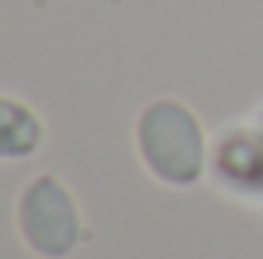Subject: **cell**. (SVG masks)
Wrapping results in <instances>:
<instances>
[{"mask_svg": "<svg viewBox=\"0 0 263 259\" xmlns=\"http://www.w3.org/2000/svg\"><path fill=\"white\" fill-rule=\"evenodd\" d=\"M141 153L168 183H195L202 172V133L179 103H153L141 114Z\"/></svg>", "mask_w": 263, "mask_h": 259, "instance_id": "obj_1", "label": "cell"}, {"mask_svg": "<svg viewBox=\"0 0 263 259\" xmlns=\"http://www.w3.org/2000/svg\"><path fill=\"white\" fill-rule=\"evenodd\" d=\"M20 221H23L27 244L39 255L61 259L77 248L80 221H77V210H72V198L65 194V187L58 180H50V175H42V180H34L27 187Z\"/></svg>", "mask_w": 263, "mask_h": 259, "instance_id": "obj_2", "label": "cell"}, {"mask_svg": "<svg viewBox=\"0 0 263 259\" xmlns=\"http://www.w3.org/2000/svg\"><path fill=\"white\" fill-rule=\"evenodd\" d=\"M39 145V122L27 107L0 99V156H27Z\"/></svg>", "mask_w": 263, "mask_h": 259, "instance_id": "obj_3", "label": "cell"}]
</instances>
